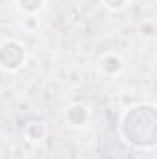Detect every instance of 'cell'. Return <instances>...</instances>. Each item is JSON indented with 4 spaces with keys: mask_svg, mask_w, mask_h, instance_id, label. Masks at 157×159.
Masks as SVG:
<instances>
[{
    "mask_svg": "<svg viewBox=\"0 0 157 159\" xmlns=\"http://www.w3.org/2000/svg\"><path fill=\"white\" fill-rule=\"evenodd\" d=\"M120 133L126 143L135 148L150 150L157 139V113L154 104H139L124 111L120 119Z\"/></svg>",
    "mask_w": 157,
    "mask_h": 159,
    "instance_id": "1",
    "label": "cell"
},
{
    "mask_svg": "<svg viewBox=\"0 0 157 159\" xmlns=\"http://www.w3.org/2000/svg\"><path fill=\"white\" fill-rule=\"evenodd\" d=\"M26 57L24 46L15 39H7L0 43V69L6 72H15L22 67Z\"/></svg>",
    "mask_w": 157,
    "mask_h": 159,
    "instance_id": "2",
    "label": "cell"
},
{
    "mask_svg": "<svg viewBox=\"0 0 157 159\" xmlns=\"http://www.w3.org/2000/svg\"><path fill=\"white\" fill-rule=\"evenodd\" d=\"M98 69L105 74V76H118L124 70V61L120 59V56L115 52H107L100 57L98 61Z\"/></svg>",
    "mask_w": 157,
    "mask_h": 159,
    "instance_id": "3",
    "label": "cell"
},
{
    "mask_svg": "<svg viewBox=\"0 0 157 159\" xmlns=\"http://www.w3.org/2000/svg\"><path fill=\"white\" fill-rule=\"evenodd\" d=\"M65 119L69 122V126H72V128H83L89 120V109L83 104H74L67 109Z\"/></svg>",
    "mask_w": 157,
    "mask_h": 159,
    "instance_id": "4",
    "label": "cell"
},
{
    "mask_svg": "<svg viewBox=\"0 0 157 159\" xmlns=\"http://www.w3.org/2000/svg\"><path fill=\"white\" fill-rule=\"evenodd\" d=\"M46 133H48L46 126H44L43 122H37V120L26 124V128H24V135H26V139H30V141H43V139L46 137Z\"/></svg>",
    "mask_w": 157,
    "mask_h": 159,
    "instance_id": "5",
    "label": "cell"
},
{
    "mask_svg": "<svg viewBox=\"0 0 157 159\" xmlns=\"http://www.w3.org/2000/svg\"><path fill=\"white\" fill-rule=\"evenodd\" d=\"M20 11H24L26 15H35L41 7L44 6V0H17Z\"/></svg>",
    "mask_w": 157,
    "mask_h": 159,
    "instance_id": "6",
    "label": "cell"
},
{
    "mask_svg": "<svg viewBox=\"0 0 157 159\" xmlns=\"http://www.w3.org/2000/svg\"><path fill=\"white\" fill-rule=\"evenodd\" d=\"M139 32H141V35H142V37L154 39V37H155V22H154V20H142V24H141Z\"/></svg>",
    "mask_w": 157,
    "mask_h": 159,
    "instance_id": "7",
    "label": "cell"
},
{
    "mask_svg": "<svg viewBox=\"0 0 157 159\" xmlns=\"http://www.w3.org/2000/svg\"><path fill=\"white\" fill-rule=\"evenodd\" d=\"M102 2H104V6H105L107 9H113V11H120V9L126 6L124 0H102Z\"/></svg>",
    "mask_w": 157,
    "mask_h": 159,
    "instance_id": "8",
    "label": "cell"
},
{
    "mask_svg": "<svg viewBox=\"0 0 157 159\" xmlns=\"http://www.w3.org/2000/svg\"><path fill=\"white\" fill-rule=\"evenodd\" d=\"M124 2H133V0H124Z\"/></svg>",
    "mask_w": 157,
    "mask_h": 159,
    "instance_id": "9",
    "label": "cell"
}]
</instances>
